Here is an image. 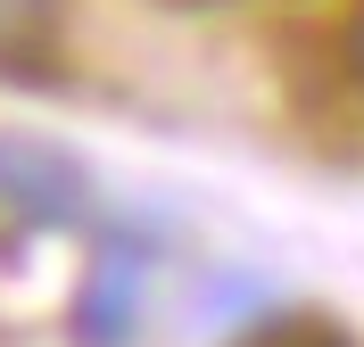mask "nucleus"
<instances>
[{
	"label": "nucleus",
	"mask_w": 364,
	"mask_h": 347,
	"mask_svg": "<svg viewBox=\"0 0 364 347\" xmlns=\"http://www.w3.org/2000/svg\"><path fill=\"white\" fill-rule=\"evenodd\" d=\"M0 215H17L33 231H75L91 215L83 158H67L58 141H33V133H0Z\"/></svg>",
	"instance_id": "f257e3e1"
},
{
	"label": "nucleus",
	"mask_w": 364,
	"mask_h": 347,
	"mask_svg": "<svg viewBox=\"0 0 364 347\" xmlns=\"http://www.w3.org/2000/svg\"><path fill=\"white\" fill-rule=\"evenodd\" d=\"M58 58V0H0V75H42Z\"/></svg>",
	"instance_id": "7ed1b4c3"
},
{
	"label": "nucleus",
	"mask_w": 364,
	"mask_h": 347,
	"mask_svg": "<svg viewBox=\"0 0 364 347\" xmlns=\"http://www.w3.org/2000/svg\"><path fill=\"white\" fill-rule=\"evenodd\" d=\"M141 314H149V248L133 240H100L83 290H75V347H133L141 339Z\"/></svg>",
	"instance_id": "f03ea898"
},
{
	"label": "nucleus",
	"mask_w": 364,
	"mask_h": 347,
	"mask_svg": "<svg viewBox=\"0 0 364 347\" xmlns=\"http://www.w3.org/2000/svg\"><path fill=\"white\" fill-rule=\"evenodd\" d=\"M348 75H356V83H364V9H356V17H348Z\"/></svg>",
	"instance_id": "20e7f679"
}]
</instances>
